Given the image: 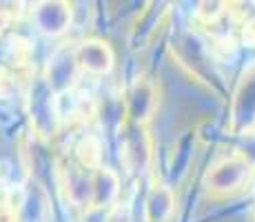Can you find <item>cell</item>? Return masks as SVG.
<instances>
[{
    "label": "cell",
    "mask_w": 255,
    "mask_h": 222,
    "mask_svg": "<svg viewBox=\"0 0 255 222\" xmlns=\"http://www.w3.org/2000/svg\"><path fill=\"white\" fill-rule=\"evenodd\" d=\"M80 62L82 67L100 73L111 67V53L102 42H85V47L80 49Z\"/></svg>",
    "instance_id": "obj_1"
}]
</instances>
